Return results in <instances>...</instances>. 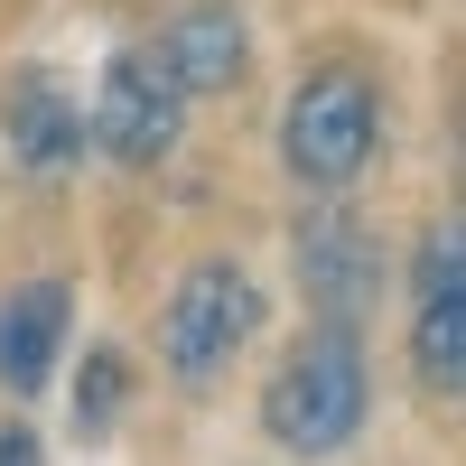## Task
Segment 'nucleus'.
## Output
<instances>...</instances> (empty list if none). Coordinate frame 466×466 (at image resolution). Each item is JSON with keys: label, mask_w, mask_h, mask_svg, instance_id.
<instances>
[{"label": "nucleus", "mask_w": 466, "mask_h": 466, "mask_svg": "<svg viewBox=\"0 0 466 466\" xmlns=\"http://www.w3.org/2000/svg\"><path fill=\"white\" fill-rule=\"evenodd\" d=\"M159 56L187 85V103H197V94H233L252 75V19H243V0H177L168 28H159Z\"/></svg>", "instance_id": "obj_8"}, {"label": "nucleus", "mask_w": 466, "mask_h": 466, "mask_svg": "<svg viewBox=\"0 0 466 466\" xmlns=\"http://www.w3.org/2000/svg\"><path fill=\"white\" fill-rule=\"evenodd\" d=\"M261 318H270V299H261V280L243 261H197L187 280L168 289V308H159V364L187 382V392H215V382L233 373V355L261 336Z\"/></svg>", "instance_id": "obj_3"}, {"label": "nucleus", "mask_w": 466, "mask_h": 466, "mask_svg": "<svg viewBox=\"0 0 466 466\" xmlns=\"http://www.w3.org/2000/svg\"><path fill=\"white\" fill-rule=\"evenodd\" d=\"M289 261H299V289L318 308V327H364L373 299H382V233L364 215H345L336 197L308 206L289 233Z\"/></svg>", "instance_id": "obj_6"}, {"label": "nucleus", "mask_w": 466, "mask_h": 466, "mask_svg": "<svg viewBox=\"0 0 466 466\" xmlns=\"http://www.w3.org/2000/svg\"><path fill=\"white\" fill-rule=\"evenodd\" d=\"M0 466H47V448H37L28 420H0Z\"/></svg>", "instance_id": "obj_11"}, {"label": "nucleus", "mask_w": 466, "mask_h": 466, "mask_svg": "<svg viewBox=\"0 0 466 466\" xmlns=\"http://www.w3.org/2000/svg\"><path fill=\"white\" fill-rule=\"evenodd\" d=\"M410 373L420 392L466 401V206L439 215L410 252Z\"/></svg>", "instance_id": "obj_5"}, {"label": "nucleus", "mask_w": 466, "mask_h": 466, "mask_svg": "<svg viewBox=\"0 0 466 466\" xmlns=\"http://www.w3.org/2000/svg\"><path fill=\"white\" fill-rule=\"evenodd\" d=\"M382 159V85L355 56L308 66L289 103H280V168L299 197H345L364 168Z\"/></svg>", "instance_id": "obj_2"}, {"label": "nucleus", "mask_w": 466, "mask_h": 466, "mask_svg": "<svg viewBox=\"0 0 466 466\" xmlns=\"http://www.w3.org/2000/svg\"><path fill=\"white\" fill-rule=\"evenodd\" d=\"M122 401H131V355L122 345H94L85 355V373H75V439H112V420H122Z\"/></svg>", "instance_id": "obj_10"}, {"label": "nucleus", "mask_w": 466, "mask_h": 466, "mask_svg": "<svg viewBox=\"0 0 466 466\" xmlns=\"http://www.w3.org/2000/svg\"><path fill=\"white\" fill-rule=\"evenodd\" d=\"M66 327H75V289L66 280H19L0 299V382H10V401L47 392V373L66 355Z\"/></svg>", "instance_id": "obj_9"}, {"label": "nucleus", "mask_w": 466, "mask_h": 466, "mask_svg": "<svg viewBox=\"0 0 466 466\" xmlns=\"http://www.w3.org/2000/svg\"><path fill=\"white\" fill-rule=\"evenodd\" d=\"M85 140L112 168H159L187 140V85L168 75L159 47H112L103 56V85L85 103Z\"/></svg>", "instance_id": "obj_4"}, {"label": "nucleus", "mask_w": 466, "mask_h": 466, "mask_svg": "<svg viewBox=\"0 0 466 466\" xmlns=\"http://www.w3.org/2000/svg\"><path fill=\"white\" fill-rule=\"evenodd\" d=\"M0 140H10V159L28 177H66L85 159V103L66 94L56 66H19L10 85H0Z\"/></svg>", "instance_id": "obj_7"}, {"label": "nucleus", "mask_w": 466, "mask_h": 466, "mask_svg": "<svg viewBox=\"0 0 466 466\" xmlns=\"http://www.w3.org/2000/svg\"><path fill=\"white\" fill-rule=\"evenodd\" d=\"M373 420V364H364V336L355 327H308L261 382V439L280 457H336L355 448Z\"/></svg>", "instance_id": "obj_1"}]
</instances>
